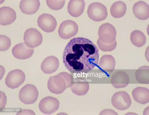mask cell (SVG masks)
<instances>
[{
	"label": "cell",
	"instance_id": "obj_11",
	"mask_svg": "<svg viewBox=\"0 0 149 115\" xmlns=\"http://www.w3.org/2000/svg\"><path fill=\"white\" fill-rule=\"evenodd\" d=\"M61 76V74L59 73L58 75L50 77L48 81V89L53 93L60 94L65 90V83Z\"/></svg>",
	"mask_w": 149,
	"mask_h": 115
},
{
	"label": "cell",
	"instance_id": "obj_13",
	"mask_svg": "<svg viewBox=\"0 0 149 115\" xmlns=\"http://www.w3.org/2000/svg\"><path fill=\"white\" fill-rule=\"evenodd\" d=\"M135 16L140 20H146L149 17V6L147 3L140 1L135 3L133 7Z\"/></svg>",
	"mask_w": 149,
	"mask_h": 115
},
{
	"label": "cell",
	"instance_id": "obj_8",
	"mask_svg": "<svg viewBox=\"0 0 149 115\" xmlns=\"http://www.w3.org/2000/svg\"><path fill=\"white\" fill-rule=\"evenodd\" d=\"M37 24L43 31L50 33L54 31L57 24L56 20L52 15L43 13L38 17Z\"/></svg>",
	"mask_w": 149,
	"mask_h": 115
},
{
	"label": "cell",
	"instance_id": "obj_12",
	"mask_svg": "<svg viewBox=\"0 0 149 115\" xmlns=\"http://www.w3.org/2000/svg\"><path fill=\"white\" fill-rule=\"evenodd\" d=\"M16 13L13 9L8 6L0 8V24L5 26L12 24L16 19Z\"/></svg>",
	"mask_w": 149,
	"mask_h": 115
},
{
	"label": "cell",
	"instance_id": "obj_20",
	"mask_svg": "<svg viewBox=\"0 0 149 115\" xmlns=\"http://www.w3.org/2000/svg\"><path fill=\"white\" fill-rule=\"evenodd\" d=\"M11 45L10 39L5 35H0V51H4L8 50Z\"/></svg>",
	"mask_w": 149,
	"mask_h": 115
},
{
	"label": "cell",
	"instance_id": "obj_4",
	"mask_svg": "<svg viewBox=\"0 0 149 115\" xmlns=\"http://www.w3.org/2000/svg\"><path fill=\"white\" fill-rule=\"evenodd\" d=\"M87 13L89 18L95 22L105 20L108 15L107 7L102 4L99 2L93 3L89 5Z\"/></svg>",
	"mask_w": 149,
	"mask_h": 115
},
{
	"label": "cell",
	"instance_id": "obj_19",
	"mask_svg": "<svg viewBox=\"0 0 149 115\" xmlns=\"http://www.w3.org/2000/svg\"><path fill=\"white\" fill-rule=\"evenodd\" d=\"M115 61L113 57L111 55H104L100 59L99 65L104 70L111 71L115 68Z\"/></svg>",
	"mask_w": 149,
	"mask_h": 115
},
{
	"label": "cell",
	"instance_id": "obj_18",
	"mask_svg": "<svg viewBox=\"0 0 149 115\" xmlns=\"http://www.w3.org/2000/svg\"><path fill=\"white\" fill-rule=\"evenodd\" d=\"M130 39L135 46L141 47L143 46L146 42V36L142 32L136 30L132 32L130 36Z\"/></svg>",
	"mask_w": 149,
	"mask_h": 115
},
{
	"label": "cell",
	"instance_id": "obj_7",
	"mask_svg": "<svg viewBox=\"0 0 149 115\" xmlns=\"http://www.w3.org/2000/svg\"><path fill=\"white\" fill-rule=\"evenodd\" d=\"M24 39L25 43L28 47L35 48L42 44V35L36 29L30 28L25 31Z\"/></svg>",
	"mask_w": 149,
	"mask_h": 115
},
{
	"label": "cell",
	"instance_id": "obj_3",
	"mask_svg": "<svg viewBox=\"0 0 149 115\" xmlns=\"http://www.w3.org/2000/svg\"><path fill=\"white\" fill-rule=\"evenodd\" d=\"M98 34V39L104 44H110L116 41V29L113 25L109 23H104L100 26Z\"/></svg>",
	"mask_w": 149,
	"mask_h": 115
},
{
	"label": "cell",
	"instance_id": "obj_21",
	"mask_svg": "<svg viewBox=\"0 0 149 115\" xmlns=\"http://www.w3.org/2000/svg\"><path fill=\"white\" fill-rule=\"evenodd\" d=\"M46 3L50 9L57 11L61 9L64 7L65 1H46Z\"/></svg>",
	"mask_w": 149,
	"mask_h": 115
},
{
	"label": "cell",
	"instance_id": "obj_15",
	"mask_svg": "<svg viewBox=\"0 0 149 115\" xmlns=\"http://www.w3.org/2000/svg\"><path fill=\"white\" fill-rule=\"evenodd\" d=\"M40 6L38 0H22L20 3L19 8L22 13L32 15L37 12Z\"/></svg>",
	"mask_w": 149,
	"mask_h": 115
},
{
	"label": "cell",
	"instance_id": "obj_1",
	"mask_svg": "<svg viewBox=\"0 0 149 115\" xmlns=\"http://www.w3.org/2000/svg\"><path fill=\"white\" fill-rule=\"evenodd\" d=\"M63 59L65 67L72 74L88 73L98 66L99 49L90 40L74 38L66 46Z\"/></svg>",
	"mask_w": 149,
	"mask_h": 115
},
{
	"label": "cell",
	"instance_id": "obj_16",
	"mask_svg": "<svg viewBox=\"0 0 149 115\" xmlns=\"http://www.w3.org/2000/svg\"><path fill=\"white\" fill-rule=\"evenodd\" d=\"M85 6V3L83 0H71L68 4V10L69 13L72 17L77 18L83 13Z\"/></svg>",
	"mask_w": 149,
	"mask_h": 115
},
{
	"label": "cell",
	"instance_id": "obj_5",
	"mask_svg": "<svg viewBox=\"0 0 149 115\" xmlns=\"http://www.w3.org/2000/svg\"><path fill=\"white\" fill-rule=\"evenodd\" d=\"M79 31V27L75 22L68 20L62 22L58 29L59 36L63 39H68L75 36Z\"/></svg>",
	"mask_w": 149,
	"mask_h": 115
},
{
	"label": "cell",
	"instance_id": "obj_6",
	"mask_svg": "<svg viewBox=\"0 0 149 115\" xmlns=\"http://www.w3.org/2000/svg\"><path fill=\"white\" fill-rule=\"evenodd\" d=\"M25 79L24 72L21 70L15 69L8 74L5 79V84L10 88H16L24 83Z\"/></svg>",
	"mask_w": 149,
	"mask_h": 115
},
{
	"label": "cell",
	"instance_id": "obj_14",
	"mask_svg": "<svg viewBox=\"0 0 149 115\" xmlns=\"http://www.w3.org/2000/svg\"><path fill=\"white\" fill-rule=\"evenodd\" d=\"M59 65L58 59L54 56H50L46 58L41 65V69L45 74H51L58 69Z\"/></svg>",
	"mask_w": 149,
	"mask_h": 115
},
{
	"label": "cell",
	"instance_id": "obj_10",
	"mask_svg": "<svg viewBox=\"0 0 149 115\" xmlns=\"http://www.w3.org/2000/svg\"><path fill=\"white\" fill-rule=\"evenodd\" d=\"M34 51V49L28 47L24 43L17 44L12 50L13 56L20 60H25L30 58Z\"/></svg>",
	"mask_w": 149,
	"mask_h": 115
},
{
	"label": "cell",
	"instance_id": "obj_2",
	"mask_svg": "<svg viewBox=\"0 0 149 115\" xmlns=\"http://www.w3.org/2000/svg\"><path fill=\"white\" fill-rule=\"evenodd\" d=\"M39 92L36 87L31 84L25 85L20 90L19 97L20 101L25 104H32L38 99Z\"/></svg>",
	"mask_w": 149,
	"mask_h": 115
},
{
	"label": "cell",
	"instance_id": "obj_9",
	"mask_svg": "<svg viewBox=\"0 0 149 115\" xmlns=\"http://www.w3.org/2000/svg\"><path fill=\"white\" fill-rule=\"evenodd\" d=\"M59 102L55 98L48 96L41 100L39 104V108L42 113L51 114L55 112L59 108Z\"/></svg>",
	"mask_w": 149,
	"mask_h": 115
},
{
	"label": "cell",
	"instance_id": "obj_17",
	"mask_svg": "<svg viewBox=\"0 0 149 115\" xmlns=\"http://www.w3.org/2000/svg\"><path fill=\"white\" fill-rule=\"evenodd\" d=\"M127 9L126 4L124 2L119 1L115 2L111 7V15L115 18H122L126 13Z\"/></svg>",
	"mask_w": 149,
	"mask_h": 115
},
{
	"label": "cell",
	"instance_id": "obj_22",
	"mask_svg": "<svg viewBox=\"0 0 149 115\" xmlns=\"http://www.w3.org/2000/svg\"><path fill=\"white\" fill-rule=\"evenodd\" d=\"M97 43L100 49L104 51H110L113 50L117 46L116 41L114 43L109 44H105L98 39Z\"/></svg>",
	"mask_w": 149,
	"mask_h": 115
}]
</instances>
